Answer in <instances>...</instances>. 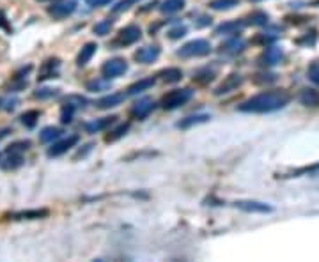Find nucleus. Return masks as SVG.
<instances>
[{
    "label": "nucleus",
    "mask_w": 319,
    "mask_h": 262,
    "mask_svg": "<svg viewBox=\"0 0 319 262\" xmlns=\"http://www.w3.org/2000/svg\"><path fill=\"white\" fill-rule=\"evenodd\" d=\"M112 27H114V20L107 18V20H101L99 23H96L92 30H94V34H96V35H107V34H110Z\"/></svg>",
    "instance_id": "33"
},
{
    "label": "nucleus",
    "mask_w": 319,
    "mask_h": 262,
    "mask_svg": "<svg viewBox=\"0 0 319 262\" xmlns=\"http://www.w3.org/2000/svg\"><path fill=\"white\" fill-rule=\"evenodd\" d=\"M78 140H80V136L78 135H69L62 140H55V142H52V147H48V156L55 158V156H60V154L67 153L71 147L77 145Z\"/></svg>",
    "instance_id": "9"
},
{
    "label": "nucleus",
    "mask_w": 319,
    "mask_h": 262,
    "mask_svg": "<svg viewBox=\"0 0 319 262\" xmlns=\"http://www.w3.org/2000/svg\"><path fill=\"white\" fill-rule=\"evenodd\" d=\"M243 23L246 25H252V27H264V25L270 23V14L266 11H254L250 13L246 18H243Z\"/></svg>",
    "instance_id": "18"
},
{
    "label": "nucleus",
    "mask_w": 319,
    "mask_h": 262,
    "mask_svg": "<svg viewBox=\"0 0 319 262\" xmlns=\"http://www.w3.org/2000/svg\"><path fill=\"white\" fill-rule=\"evenodd\" d=\"M116 121H117L116 116L103 117V119H96V121H92V123L85 124V131H87V133H101V131L109 130L112 124H116Z\"/></svg>",
    "instance_id": "17"
},
{
    "label": "nucleus",
    "mask_w": 319,
    "mask_h": 262,
    "mask_svg": "<svg viewBox=\"0 0 319 262\" xmlns=\"http://www.w3.org/2000/svg\"><path fill=\"white\" fill-rule=\"evenodd\" d=\"M75 9H77V2H73V0H67V2L57 0V2H52V6L46 7V13H48L53 20H64V18H67L69 14H73Z\"/></svg>",
    "instance_id": "6"
},
{
    "label": "nucleus",
    "mask_w": 319,
    "mask_h": 262,
    "mask_svg": "<svg viewBox=\"0 0 319 262\" xmlns=\"http://www.w3.org/2000/svg\"><path fill=\"white\" fill-rule=\"evenodd\" d=\"M55 96H59V89L43 87V89H38V91L34 92L36 99H50V98H55Z\"/></svg>",
    "instance_id": "37"
},
{
    "label": "nucleus",
    "mask_w": 319,
    "mask_h": 262,
    "mask_svg": "<svg viewBox=\"0 0 319 262\" xmlns=\"http://www.w3.org/2000/svg\"><path fill=\"white\" fill-rule=\"evenodd\" d=\"M307 78H309L314 85L319 87V59L312 60V62L309 64V67H307Z\"/></svg>",
    "instance_id": "35"
},
{
    "label": "nucleus",
    "mask_w": 319,
    "mask_h": 262,
    "mask_svg": "<svg viewBox=\"0 0 319 262\" xmlns=\"http://www.w3.org/2000/svg\"><path fill=\"white\" fill-rule=\"evenodd\" d=\"M215 71L213 69H202V71H199V73H195V77H193V82L195 84H199V85H207V84H211V82L215 80Z\"/></svg>",
    "instance_id": "31"
},
{
    "label": "nucleus",
    "mask_w": 319,
    "mask_h": 262,
    "mask_svg": "<svg viewBox=\"0 0 319 262\" xmlns=\"http://www.w3.org/2000/svg\"><path fill=\"white\" fill-rule=\"evenodd\" d=\"M0 27H4V28H7V20H6V14L0 11Z\"/></svg>",
    "instance_id": "43"
},
{
    "label": "nucleus",
    "mask_w": 319,
    "mask_h": 262,
    "mask_svg": "<svg viewBox=\"0 0 319 262\" xmlns=\"http://www.w3.org/2000/svg\"><path fill=\"white\" fill-rule=\"evenodd\" d=\"M243 27H245L243 20L224 21V23H220L217 28H215V34H218V35H234V34H238V32H241Z\"/></svg>",
    "instance_id": "15"
},
{
    "label": "nucleus",
    "mask_w": 319,
    "mask_h": 262,
    "mask_svg": "<svg viewBox=\"0 0 319 262\" xmlns=\"http://www.w3.org/2000/svg\"><path fill=\"white\" fill-rule=\"evenodd\" d=\"M245 50V41H243L239 35H234V38L227 39L225 43H222L220 46V52L222 53H227V55H238Z\"/></svg>",
    "instance_id": "14"
},
{
    "label": "nucleus",
    "mask_w": 319,
    "mask_h": 262,
    "mask_svg": "<svg viewBox=\"0 0 319 262\" xmlns=\"http://www.w3.org/2000/svg\"><path fill=\"white\" fill-rule=\"evenodd\" d=\"M192 98H193L192 89H174V91L167 92V94L161 98L160 106L163 110H175L185 105V103H188Z\"/></svg>",
    "instance_id": "3"
},
{
    "label": "nucleus",
    "mask_w": 319,
    "mask_h": 262,
    "mask_svg": "<svg viewBox=\"0 0 319 262\" xmlns=\"http://www.w3.org/2000/svg\"><path fill=\"white\" fill-rule=\"evenodd\" d=\"M277 80V74L275 73H259L256 74V78H254V82L256 84H271V82Z\"/></svg>",
    "instance_id": "38"
},
{
    "label": "nucleus",
    "mask_w": 319,
    "mask_h": 262,
    "mask_svg": "<svg viewBox=\"0 0 319 262\" xmlns=\"http://www.w3.org/2000/svg\"><path fill=\"white\" fill-rule=\"evenodd\" d=\"M0 103H2V99H0Z\"/></svg>",
    "instance_id": "46"
},
{
    "label": "nucleus",
    "mask_w": 319,
    "mask_h": 262,
    "mask_svg": "<svg viewBox=\"0 0 319 262\" xmlns=\"http://www.w3.org/2000/svg\"><path fill=\"white\" fill-rule=\"evenodd\" d=\"M142 38V30L138 25L131 23V25H126V27H123L119 32L116 34V38L112 39V48H126V46H131L135 45L137 41H140Z\"/></svg>",
    "instance_id": "2"
},
{
    "label": "nucleus",
    "mask_w": 319,
    "mask_h": 262,
    "mask_svg": "<svg viewBox=\"0 0 319 262\" xmlns=\"http://www.w3.org/2000/svg\"><path fill=\"white\" fill-rule=\"evenodd\" d=\"M319 174V163H314L310 165V167H303V168H298V170H293L289 175H286V177H300V175H316Z\"/></svg>",
    "instance_id": "34"
},
{
    "label": "nucleus",
    "mask_w": 319,
    "mask_h": 262,
    "mask_svg": "<svg viewBox=\"0 0 319 262\" xmlns=\"http://www.w3.org/2000/svg\"><path fill=\"white\" fill-rule=\"evenodd\" d=\"M160 53H161V50L158 45H149V46L140 48L138 52H135V59H137L140 64H153L160 57Z\"/></svg>",
    "instance_id": "13"
},
{
    "label": "nucleus",
    "mask_w": 319,
    "mask_h": 262,
    "mask_svg": "<svg viewBox=\"0 0 319 262\" xmlns=\"http://www.w3.org/2000/svg\"><path fill=\"white\" fill-rule=\"evenodd\" d=\"M156 77L165 84H178L183 78V71L179 67H167V69H161Z\"/></svg>",
    "instance_id": "22"
},
{
    "label": "nucleus",
    "mask_w": 319,
    "mask_h": 262,
    "mask_svg": "<svg viewBox=\"0 0 319 262\" xmlns=\"http://www.w3.org/2000/svg\"><path fill=\"white\" fill-rule=\"evenodd\" d=\"M28 147H30V142H28V140H21V142L11 143V145L6 149V153L7 154H21V153H25Z\"/></svg>",
    "instance_id": "36"
},
{
    "label": "nucleus",
    "mask_w": 319,
    "mask_h": 262,
    "mask_svg": "<svg viewBox=\"0 0 319 262\" xmlns=\"http://www.w3.org/2000/svg\"><path fill=\"white\" fill-rule=\"evenodd\" d=\"M317 41V32L316 30H312L310 32V38H309V34L305 35V38H302V39H298V45H314V43Z\"/></svg>",
    "instance_id": "41"
},
{
    "label": "nucleus",
    "mask_w": 319,
    "mask_h": 262,
    "mask_svg": "<svg viewBox=\"0 0 319 262\" xmlns=\"http://www.w3.org/2000/svg\"><path fill=\"white\" fill-rule=\"evenodd\" d=\"M209 52L211 43L207 39H193V41H188L178 50V55L183 57V59H193V57L209 55Z\"/></svg>",
    "instance_id": "4"
},
{
    "label": "nucleus",
    "mask_w": 319,
    "mask_h": 262,
    "mask_svg": "<svg viewBox=\"0 0 319 262\" xmlns=\"http://www.w3.org/2000/svg\"><path fill=\"white\" fill-rule=\"evenodd\" d=\"M300 103L305 106H319V92L316 89H303L300 92Z\"/></svg>",
    "instance_id": "23"
},
{
    "label": "nucleus",
    "mask_w": 319,
    "mask_h": 262,
    "mask_svg": "<svg viewBox=\"0 0 319 262\" xmlns=\"http://www.w3.org/2000/svg\"><path fill=\"white\" fill-rule=\"evenodd\" d=\"M155 84H156V78H153V77L142 78V80L135 82L133 85H130V87H128L126 96H137V94H140V92H144V91H148V89H151Z\"/></svg>",
    "instance_id": "21"
},
{
    "label": "nucleus",
    "mask_w": 319,
    "mask_h": 262,
    "mask_svg": "<svg viewBox=\"0 0 319 262\" xmlns=\"http://www.w3.org/2000/svg\"><path fill=\"white\" fill-rule=\"evenodd\" d=\"M254 2H261V0H254Z\"/></svg>",
    "instance_id": "45"
},
{
    "label": "nucleus",
    "mask_w": 319,
    "mask_h": 262,
    "mask_svg": "<svg viewBox=\"0 0 319 262\" xmlns=\"http://www.w3.org/2000/svg\"><path fill=\"white\" fill-rule=\"evenodd\" d=\"M60 136H62V130H59V128L55 126H48L39 133V140H41L43 143H52L55 142V140H59Z\"/></svg>",
    "instance_id": "25"
},
{
    "label": "nucleus",
    "mask_w": 319,
    "mask_h": 262,
    "mask_svg": "<svg viewBox=\"0 0 319 262\" xmlns=\"http://www.w3.org/2000/svg\"><path fill=\"white\" fill-rule=\"evenodd\" d=\"M112 2V0H89V4H91L92 7H101V6H109V4Z\"/></svg>",
    "instance_id": "42"
},
{
    "label": "nucleus",
    "mask_w": 319,
    "mask_h": 262,
    "mask_svg": "<svg viewBox=\"0 0 319 262\" xmlns=\"http://www.w3.org/2000/svg\"><path fill=\"white\" fill-rule=\"evenodd\" d=\"M38 2H50L52 4V2H57V0H38Z\"/></svg>",
    "instance_id": "44"
},
{
    "label": "nucleus",
    "mask_w": 319,
    "mask_h": 262,
    "mask_svg": "<svg viewBox=\"0 0 319 262\" xmlns=\"http://www.w3.org/2000/svg\"><path fill=\"white\" fill-rule=\"evenodd\" d=\"M126 99V94L124 92H112V94L109 96H103L101 99H98V108L101 110H109V108H114V106H119L121 103Z\"/></svg>",
    "instance_id": "16"
},
{
    "label": "nucleus",
    "mask_w": 319,
    "mask_h": 262,
    "mask_svg": "<svg viewBox=\"0 0 319 262\" xmlns=\"http://www.w3.org/2000/svg\"><path fill=\"white\" fill-rule=\"evenodd\" d=\"M156 108V103L151 98H140L133 103L130 110V116L137 121H144L146 117H149L153 114V110Z\"/></svg>",
    "instance_id": "7"
},
{
    "label": "nucleus",
    "mask_w": 319,
    "mask_h": 262,
    "mask_svg": "<svg viewBox=\"0 0 319 262\" xmlns=\"http://www.w3.org/2000/svg\"><path fill=\"white\" fill-rule=\"evenodd\" d=\"M243 85V77L239 73H231L229 77L224 78L220 85L215 89V96H224V94H231V92L238 91Z\"/></svg>",
    "instance_id": "8"
},
{
    "label": "nucleus",
    "mask_w": 319,
    "mask_h": 262,
    "mask_svg": "<svg viewBox=\"0 0 319 262\" xmlns=\"http://www.w3.org/2000/svg\"><path fill=\"white\" fill-rule=\"evenodd\" d=\"M23 165V156L21 154H7V160L2 163V168L6 170H13V168H18Z\"/></svg>",
    "instance_id": "32"
},
{
    "label": "nucleus",
    "mask_w": 319,
    "mask_h": 262,
    "mask_svg": "<svg viewBox=\"0 0 319 262\" xmlns=\"http://www.w3.org/2000/svg\"><path fill=\"white\" fill-rule=\"evenodd\" d=\"M59 67H60V60L57 59V57L46 59L45 62L41 64V67H39L38 80L43 82V80H48V78H57V74H59Z\"/></svg>",
    "instance_id": "11"
},
{
    "label": "nucleus",
    "mask_w": 319,
    "mask_h": 262,
    "mask_svg": "<svg viewBox=\"0 0 319 262\" xmlns=\"http://www.w3.org/2000/svg\"><path fill=\"white\" fill-rule=\"evenodd\" d=\"M234 206L238 207V209L245 211V213H271L273 211V207L270 206V204L266 202H259V200H238V202H234Z\"/></svg>",
    "instance_id": "10"
},
{
    "label": "nucleus",
    "mask_w": 319,
    "mask_h": 262,
    "mask_svg": "<svg viewBox=\"0 0 319 262\" xmlns=\"http://www.w3.org/2000/svg\"><path fill=\"white\" fill-rule=\"evenodd\" d=\"M185 7V0H163L160 4V11L163 14H172V13H178Z\"/></svg>",
    "instance_id": "27"
},
{
    "label": "nucleus",
    "mask_w": 319,
    "mask_h": 262,
    "mask_svg": "<svg viewBox=\"0 0 319 262\" xmlns=\"http://www.w3.org/2000/svg\"><path fill=\"white\" fill-rule=\"evenodd\" d=\"M289 101H291V96L286 91H282V89H278V91H264L252 96L246 101H243L238 106V110L243 114H271L288 106Z\"/></svg>",
    "instance_id": "1"
},
{
    "label": "nucleus",
    "mask_w": 319,
    "mask_h": 262,
    "mask_svg": "<svg viewBox=\"0 0 319 262\" xmlns=\"http://www.w3.org/2000/svg\"><path fill=\"white\" fill-rule=\"evenodd\" d=\"M48 214H50L48 209H27L11 214V218L13 220H41V218H46Z\"/></svg>",
    "instance_id": "19"
},
{
    "label": "nucleus",
    "mask_w": 319,
    "mask_h": 262,
    "mask_svg": "<svg viewBox=\"0 0 319 262\" xmlns=\"http://www.w3.org/2000/svg\"><path fill=\"white\" fill-rule=\"evenodd\" d=\"M207 121H209V116H207V114H199V116H190V117H186V119L179 121V123H178V128H181V130H188V128L197 126V124H202V123H207Z\"/></svg>",
    "instance_id": "24"
},
{
    "label": "nucleus",
    "mask_w": 319,
    "mask_h": 262,
    "mask_svg": "<svg viewBox=\"0 0 319 262\" xmlns=\"http://www.w3.org/2000/svg\"><path fill=\"white\" fill-rule=\"evenodd\" d=\"M85 87H87V91H91V92H101V91H109V89L112 87V84H110L109 78L101 77V78H94V80L87 82Z\"/></svg>",
    "instance_id": "26"
},
{
    "label": "nucleus",
    "mask_w": 319,
    "mask_h": 262,
    "mask_svg": "<svg viewBox=\"0 0 319 262\" xmlns=\"http://www.w3.org/2000/svg\"><path fill=\"white\" fill-rule=\"evenodd\" d=\"M138 0H121L117 6H114V13H123V11H126V9H130L133 4H137Z\"/></svg>",
    "instance_id": "40"
},
{
    "label": "nucleus",
    "mask_w": 319,
    "mask_h": 262,
    "mask_svg": "<svg viewBox=\"0 0 319 262\" xmlns=\"http://www.w3.org/2000/svg\"><path fill=\"white\" fill-rule=\"evenodd\" d=\"M126 71H128V62L124 59H119V57H117V59L107 60V62L101 66V74L105 78H109V80L123 77Z\"/></svg>",
    "instance_id": "5"
},
{
    "label": "nucleus",
    "mask_w": 319,
    "mask_h": 262,
    "mask_svg": "<svg viewBox=\"0 0 319 262\" xmlns=\"http://www.w3.org/2000/svg\"><path fill=\"white\" fill-rule=\"evenodd\" d=\"M130 130V123H124V124H119L117 128H114V130H110L109 133L105 135V142H116V140L123 138L124 135Z\"/></svg>",
    "instance_id": "29"
},
{
    "label": "nucleus",
    "mask_w": 319,
    "mask_h": 262,
    "mask_svg": "<svg viewBox=\"0 0 319 262\" xmlns=\"http://www.w3.org/2000/svg\"><path fill=\"white\" fill-rule=\"evenodd\" d=\"M167 35L170 39H181L183 35H186V27L185 25H178V27L170 28V30L167 32Z\"/></svg>",
    "instance_id": "39"
},
{
    "label": "nucleus",
    "mask_w": 319,
    "mask_h": 262,
    "mask_svg": "<svg viewBox=\"0 0 319 262\" xmlns=\"http://www.w3.org/2000/svg\"><path fill=\"white\" fill-rule=\"evenodd\" d=\"M96 50H98V45H96V43H87V45L82 46L80 53H78V57H77V66L82 67V66H85V64L91 62Z\"/></svg>",
    "instance_id": "20"
},
{
    "label": "nucleus",
    "mask_w": 319,
    "mask_h": 262,
    "mask_svg": "<svg viewBox=\"0 0 319 262\" xmlns=\"http://www.w3.org/2000/svg\"><path fill=\"white\" fill-rule=\"evenodd\" d=\"M282 59H284V52H282V48H278V46H268V48L263 52V55H261L259 62L266 67H271V66L280 64Z\"/></svg>",
    "instance_id": "12"
},
{
    "label": "nucleus",
    "mask_w": 319,
    "mask_h": 262,
    "mask_svg": "<svg viewBox=\"0 0 319 262\" xmlns=\"http://www.w3.org/2000/svg\"><path fill=\"white\" fill-rule=\"evenodd\" d=\"M239 2H241V0H211L207 6L213 11H231L234 9L236 6H239Z\"/></svg>",
    "instance_id": "28"
},
{
    "label": "nucleus",
    "mask_w": 319,
    "mask_h": 262,
    "mask_svg": "<svg viewBox=\"0 0 319 262\" xmlns=\"http://www.w3.org/2000/svg\"><path fill=\"white\" fill-rule=\"evenodd\" d=\"M39 116H41V112H39V110H27V112H23L20 116V121H21V124H23V126L34 128L36 124H38V121H39Z\"/></svg>",
    "instance_id": "30"
}]
</instances>
